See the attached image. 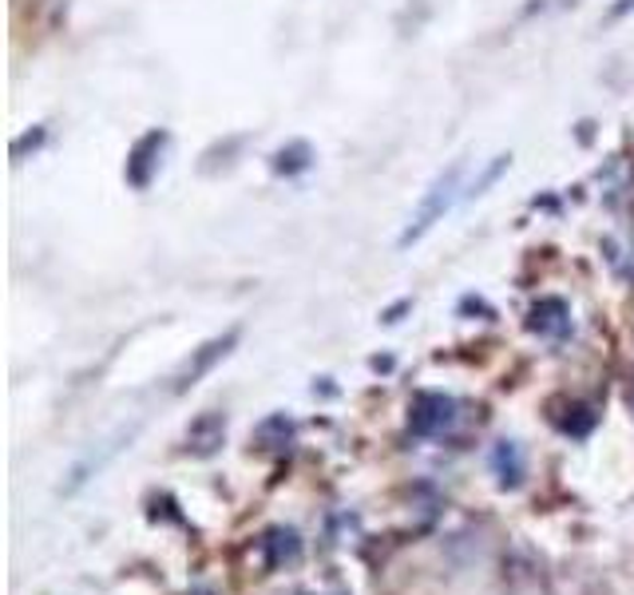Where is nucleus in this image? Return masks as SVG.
Masks as SVG:
<instances>
[{"label":"nucleus","mask_w":634,"mask_h":595,"mask_svg":"<svg viewBox=\"0 0 634 595\" xmlns=\"http://www.w3.org/2000/svg\"><path fill=\"white\" fill-rule=\"evenodd\" d=\"M460 179H464V163H452L449 171H440L437 179H432V187L425 191V198H420V207H416V215L409 219V227L401 231V239L397 243L401 246H413L420 243L432 227H437L444 215H449L452 207H456V198H460Z\"/></svg>","instance_id":"nucleus-1"},{"label":"nucleus","mask_w":634,"mask_h":595,"mask_svg":"<svg viewBox=\"0 0 634 595\" xmlns=\"http://www.w3.org/2000/svg\"><path fill=\"white\" fill-rule=\"evenodd\" d=\"M456 421V401H452L449 393H432V389H425V393L413 397V405H409V425H413V433H420V437H437V433H444Z\"/></svg>","instance_id":"nucleus-2"},{"label":"nucleus","mask_w":634,"mask_h":595,"mask_svg":"<svg viewBox=\"0 0 634 595\" xmlns=\"http://www.w3.org/2000/svg\"><path fill=\"white\" fill-rule=\"evenodd\" d=\"M163 147H167V132H147L139 144L132 147V155H127V183H132L135 191L151 187L155 171L163 163Z\"/></svg>","instance_id":"nucleus-3"},{"label":"nucleus","mask_w":634,"mask_h":595,"mask_svg":"<svg viewBox=\"0 0 634 595\" xmlns=\"http://www.w3.org/2000/svg\"><path fill=\"white\" fill-rule=\"evenodd\" d=\"M234 342H239V330H230V333H222V338H210L203 350H195L191 353V362L179 369V377H175V393H183V389H191V386H198V377H207L215 365L227 357L230 350H234Z\"/></svg>","instance_id":"nucleus-4"},{"label":"nucleus","mask_w":634,"mask_h":595,"mask_svg":"<svg viewBox=\"0 0 634 595\" xmlns=\"http://www.w3.org/2000/svg\"><path fill=\"white\" fill-rule=\"evenodd\" d=\"M527 326L536 333H544V338H563V333L571 330V309L563 298H539L536 306H532V318H527Z\"/></svg>","instance_id":"nucleus-5"},{"label":"nucleus","mask_w":634,"mask_h":595,"mask_svg":"<svg viewBox=\"0 0 634 595\" xmlns=\"http://www.w3.org/2000/svg\"><path fill=\"white\" fill-rule=\"evenodd\" d=\"M227 437V417L222 413H198L186 429V449L195 452H215Z\"/></svg>","instance_id":"nucleus-6"},{"label":"nucleus","mask_w":634,"mask_h":595,"mask_svg":"<svg viewBox=\"0 0 634 595\" xmlns=\"http://www.w3.org/2000/svg\"><path fill=\"white\" fill-rule=\"evenodd\" d=\"M492 469H496V476H500L503 488L520 485V481H524V452H520V445L515 441H496Z\"/></svg>","instance_id":"nucleus-7"},{"label":"nucleus","mask_w":634,"mask_h":595,"mask_svg":"<svg viewBox=\"0 0 634 595\" xmlns=\"http://www.w3.org/2000/svg\"><path fill=\"white\" fill-rule=\"evenodd\" d=\"M314 163V151H309V144H290L282 147V151L273 155V171L278 175H297V171H306V167Z\"/></svg>","instance_id":"nucleus-8"},{"label":"nucleus","mask_w":634,"mask_h":595,"mask_svg":"<svg viewBox=\"0 0 634 595\" xmlns=\"http://www.w3.org/2000/svg\"><path fill=\"white\" fill-rule=\"evenodd\" d=\"M508 167H512V155H496L492 159V167H488V171H484L480 179H476V183H472L468 191H464V198H476V195H484V187H492L496 179L503 175V171H508Z\"/></svg>","instance_id":"nucleus-9"},{"label":"nucleus","mask_w":634,"mask_h":595,"mask_svg":"<svg viewBox=\"0 0 634 595\" xmlns=\"http://www.w3.org/2000/svg\"><path fill=\"white\" fill-rule=\"evenodd\" d=\"M571 4H580V0H524V16H547V12L571 9Z\"/></svg>","instance_id":"nucleus-10"},{"label":"nucleus","mask_w":634,"mask_h":595,"mask_svg":"<svg viewBox=\"0 0 634 595\" xmlns=\"http://www.w3.org/2000/svg\"><path fill=\"white\" fill-rule=\"evenodd\" d=\"M634 12V0H614L611 12H607V21H623V16H631Z\"/></svg>","instance_id":"nucleus-11"}]
</instances>
